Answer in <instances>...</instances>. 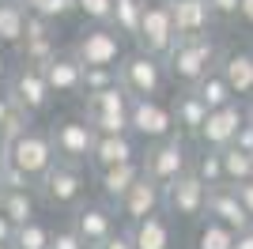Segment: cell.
<instances>
[{"instance_id":"6da1fadb","label":"cell","mask_w":253,"mask_h":249,"mask_svg":"<svg viewBox=\"0 0 253 249\" xmlns=\"http://www.w3.org/2000/svg\"><path fill=\"white\" fill-rule=\"evenodd\" d=\"M219 61H223V49H219V42L208 38V34H181L174 42V49L167 53L170 80L181 83V87H193L201 76L219 68Z\"/></svg>"},{"instance_id":"7a4b0ae2","label":"cell","mask_w":253,"mask_h":249,"mask_svg":"<svg viewBox=\"0 0 253 249\" xmlns=\"http://www.w3.org/2000/svg\"><path fill=\"white\" fill-rule=\"evenodd\" d=\"M117 72H121V87H125L132 98H159L170 83L167 61L155 57V53H144L140 45H136V53H125V57H121Z\"/></svg>"},{"instance_id":"3957f363","label":"cell","mask_w":253,"mask_h":249,"mask_svg":"<svg viewBox=\"0 0 253 249\" xmlns=\"http://www.w3.org/2000/svg\"><path fill=\"white\" fill-rule=\"evenodd\" d=\"M84 117L95 124L98 136L110 132H132V94L117 83L110 91L84 94Z\"/></svg>"},{"instance_id":"277c9868","label":"cell","mask_w":253,"mask_h":249,"mask_svg":"<svg viewBox=\"0 0 253 249\" xmlns=\"http://www.w3.org/2000/svg\"><path fill=\"white\" fill-rule=\"evenodd\" d=\"M193 151L189 147V136H167V140H155V144H148V155H144V174L151 177V181H159V185H170L174 177L189 174L193 170Z\"/></svg>"},{"instance_id":"5b68a950","label":"cell","mask_w":253,"mask_h":249,"mask_svg":"<svg viewBox=\"0 0 253 249\" xmlns=\"http://www.w3.org/2000/svg\"><path fill=\"white\" fill-rule=\"evenodd\" d=\"M42 189V200L57 211H76L84 204V193H87V174H84V163H64L57 159L53 170L38 181Z\"/></svg>"},{"instance_id":"8992f818","label":"cell","mask_w":253,"mask_h":249,"mask_svg":"<svg viewBox=\"0 0 253 249\" xmlns=\"http://www.w3.org/2000/svg\"><path fill=\"white\" fill-rule=\"evenodd\" d=\"M163 208H167L178 223H201V219L208 215V185H204L193 170L174 177L170 185H163Z\"/></svg>"},{"instance_id":"52a82bcc","label":"cell","mask_w":253,"mask_h":249,"mask_svg":"<svg viewBox=\"0 0 253 249\" xmlns=\"http://www.w3.org/2000/svg\"><path fill=\"white\" fill-rule=\"evenodd\" d=\"M125 34L117 31L114 23H91L84 27V34L76 38L72 53L80 57L84 64H102V68H117L121 57H125V45H121Z\"/></svg>"},{"instance_id":"ba28073f","label":"cell","mask_w":253,"mask_h":249,"mask_svg":"<svg viewBox=\"0 0 253 249\" xmlns=\"http://www.w3.org/2000/svg\"><path fill=\"white\" fill-rule=\"evenodd\" d=\"M8 155H11V163L19 166V170H27L34 181H42L53 170V163L61 159L57 155V144H53V132H38V128H27L23 136H15L8 144Z\"/></svg>"},{"instance_id":"9c48e42d","label":"cell","mask_w":253,"mask_h":249,"mask_svg":"<svg viewBox=\"0 0 253 249\" xmlns=\"http://www.w3.org/2000/svg\"><path fill=\"white\" fill-rule=\"evenodd\" d=\"M178 23H174V11H170V0H155L148 4L144 11V23H140V34H136V45L144 53H155L167 61V53L174 49V42H178Z\"/></svg>"},{"instance_id":"30bf717a","label":"cell","mask_w":253,"mask_h":249,"mask_svg":"<svg viewBox=\"0 0 253 249\" xmlns=\"http://www.w3.org/2000/svg\"><path fill=\"white\" fill-rule=\"evenodd\" d=\"M4 87H8V94L23 106V110H31V114H45L49 102H53V87H49V80H45V72L38 64L19 61V68L8 76Z\"/></svg>"},{"instance_id":"8fae6325","label":"cell","mask_w":253,"mask_h":249,"mask_svg":"<svg viewBox=\"0 0 253 249\" xmlns=\"http://www.w3.org/2000/svg\"><path fill=\"white\" fill-rule=\"evenodd\" d=\"M49 132H53V144H57V155H61L64 163L91 166V151H95L98 132L87 117H64V121L53 124Z\"/></svg>"},{"instance_id":"7c38bea8","label":"cell","mask_w":253,"mask_h":249,"mask_svg":"<svg viewBox=\"0 0 253 249\" xmlns=\"http://www.w3.org/2000/svg\"><path fill=\"white\" fill-rule=\"evenodd\" d=\"M178 132V117L174 106H163L159 98H132V136L144 144L167 140Z\"/></svg>"},{"instance_id":"4fadbf2b","label":"cell","mask_w":253,"mask_h":249,"mask_svg":"<svg viewBox=\"0 0 253 249\" xmlns=\"http://www.w3.org/2000/svg\"><path fill=\"white\" fill-rule=\"evenodd\" d=\"M246 121H250V102L246 98H234L231 106L211 110L204 128H201V136H197V147H231Z\"/></svg>"},{"instance_id":"5bb4252c","label":"cell","mask_w":253,"mask_h":249,"mask_svg":"<svg viewBox=\"0 0 253 249\" xmlns=\"http://www.w3.org/2000/svg\"><path fill=\"white\" fill-rule=\"evenodd\" d=\"M117 215H121V211H117L106 197H102V200H87V204H80V208L72 211V227L84 234L87 246L95 249L98 242H106V238L117 230Z\"/></svg>"},{"instance_id":"9a60e30c","label":"cell","mask_w":253,"mask_h":249,"mask_svg":"<svg viewBox=\"0 0 253 249\" xmlns=\"http://www.w3.org/2000/svg\"><path fill=\"white\" fill-rule=\"evenodd\" d=\"M208 215L223 219V223H227V227H234V230L253 227V215L246 211L242 197H238V189H234L231 181H223V185H211V189H208Z\"/></svg>"},{"instance_id":"2e32d148","label":"cell","mask_w":253,"mask_h":249,"mask_svg":"<svg viewBox=\"0 0 253 249\" xmlns=\"http://www.w3.org/2000/svg\"><path fill=\"white\" fill-rule=\"evenodd\" d=\"M42 72H45V80H49L53 94H84V72H87V64L80 61L72 49L57 53L49 64H42Z\"/></svg>"},{"instance_id":"e0dca14e","label":"cell","mask_w":253,"mask_h":249,"mask_svg":"<svg viewBox=\"0 0 253 249\" xmlns=\"http://www.w3.org/2000/svg\"><path fill=\"white\" fill-rule=\"evenodd\" d=\"M128 227H132L136 249H174V215L167 208H159V211L128 223Z\"/></svg>"},{"instance_id":"ac0fdd59","label":"cell","mask_w":253,"mask_h":249,"mask_svg":"<svg viewBox=\"0 0 253 249\" xmlns=\"http://www.w3.org/2000/svg\"><path fill=\"white\" fill-rule=\"evenodd\" d=\"M159 208H163V185H159V181H151V177L144 174L136 185L121 197L117 211H121V219H125V223H136V219L151 215V211H159Z\"/></svg>"},{"instance_id":"d6986e66","label":"cell","mask_w":253,"mask_h":249,"mask_svg":"<svg viewBox=\"0 0 253 249\" xmlns=\"http://www.w3.org/2000/svg\"><path fill=\"white\" fill-rule=\"evenodd\" d=\"M95 177H98V193L117 208V204H121V197L136 185L140 177H144V159H132V163H117V166H106V170H95Z\"/></svg>"},{"instance_id":"ffe728a7","label":"cell","mask_w":253,"mask_h":249,"mask_svg":"<svg viewBox=\"0 0 253 249\" xmlns=\"http://www.w3.org/2000/svg\"><path fill=\"white\" fill-rule=\"evenodd\" d=\"M132 159H144L132 144V132H110L95 140V151H91V166L95 170H106V166L117 163H132Z\"/></svg>"},{"instance_id":"44dd1931","label":"cell","mask_w":253,"mask_h":249,"mask_svg":"<svg viewBox=\"0 0 253 249\" xmlns=\"http://www.w3.org/2000/svg\"><path fill=\"white\" fill-rule=\"evenodd\" d=\"M170 11H174L178 34H208L219 23L208 0H170Z\"/></svg>"},{"instance_id":"7402d4cb","label":"cell","mask_w":253,"mask_h":249,"mask_svg":"<svg viewBox=\"0 0 253 249\" xmlns=\"http://www.w3.org/2000/svg\"><path fill=\"white\" fill-rule=\"evenodd\" d=\"M219 72L227 76L231 91L238 94V98H246V102H250V98H253V49H234V53H223Z\"/></svg>"},{"instance_id":"603a6c76","label":"cell","mask_w":253,"mask_h":249,"mask_svg":"<svg viewBox=\"0 0 253 249\" xmlns=\"http://www.w3.org/2000/svg\"><path fill=\"white\" fill-rule=\"evenodd\" d=\"M208 106H204V98L193 87H185V91L174 98V117H178V132L181 136H189V140H197L204 128V121H208Z\"/></svg>"},{"instance_id":"cb8c5ba5","label":"cell","mask_w":253,"mask_h":249,"mask_svg":"<svg viewBox=\"0 0 253 249\" xmlns=\"http://www.w3.org/2000/svg\"><path fill=\"white\" fill-rule=\"evenodd\" d=\"M31 117L34 114H31V110H23V106L11 98L8 87L0 91V140H4V144H11L15 136L27 132V128H31Z\"/></svg>"},{"instance_id":"d4e9b609","label":"cell","mask_w":253,"mask_h":249,"mask_svg":"<svg viewBox=\"0 0 253 249\" xmlns=\"http://www.w3.org/2000/svg\"><path fill=\"white\" fill-rule=\"evenodd\" d=\"M27 15L23 0H0V45H19L27 38Z\"/></svg>"},{"instance_id":"484cf974","label":"cell","mask_w":253,"mask_h":249,"mask_svg":"<svg viewBox=\"0 0 253 249\" xmlns=\"http://www.w3.org/2000/svg\"><path fill=\"white\" fill-rule=\"evenodd\" d=\"M0 211L11 223L38 219V197H34V189H0Z\"/></svg>"},{"instance_id":"4316f807","label":"cell","mask_w":253,"mask_h":249,"mask_svg":"<svg viewBox=\"0 0 253 249\" xmlns=\"http://www.w3.org/2000/svg\"><path fill=\"white\" fill-rule=\"evenodd\" d=\"M234 242H238V230L234 227H227V223L215 219V215H204L201 227H197L193 249H234Z\"/></svg>"},{"instance_id":"83f0119b","label":"cell","mask_w":253,"mask_h":249,"mask_svg":"<svg viewBox=\"0 0 253 249\" xmlns=\"http://www.w3.org/2000/svg\"><path fill=\"white\" fill-rule=\"evenodd\" d=\"M193 91H197V94L204 98V106H208V110H219V106H231L234 98H238V94L231 91V83H227V76H223L219 68H211L208 76H201V80L193 83Z\"/></svg>"},{"instance_id":"f1b7e54d","label":"cell","mask_w":253,"mask_h":249,"mask_svg":"<svg viewBox=\"0 0 253 249\" xmlns=\"http://www.w3.org/2000/svg\"><path fill=\"white\" fill-rule=\"evenodd\" d=\"M193 174L201 177L204 185H223L227 181V170H223V147H197L193 155Z\"/></svg>"},{"instance_id":"f546056e","label":"cell","mask_w":253,"mask_h":249,"mask_svg":"<svg viewBox=\"0 0 253 249\" xmlns=\"http://www.w3.org/2000/svg\"><path fill=\"white\" fill-rule=\"evenodd\" d=\"M144 11H148V0H114V27L125 38H132L136 42V34H140V23H144Z\"/></svg>"},{"instance_id":"4dcf8cb0","label":"cell","mask_w":253,"mask_h":249,"mask_svg":"<svg viewBox=\"0 0 253 249\" xmlns=\"http://www.w3.org/2000/svg\"><path fill=\"white\" fill-rule=\"evenodd\" d=\"M223 170H227V181L231 185H242L253 177V155L242 151V147H223Z\"/></svg>"},{"instance_id":"1f68e13d","label":"cell","mask_w":253,"mask_h":249,"mask_svg":"<svg viewBox=\"0 0 253 249\" xmlns=\"http://www.w3.org/2000/svg\"><path fill=\"white\" fill-rule=\"evenodd\" d=\"M15 249H49L53 246V230L45 227L42 219H31V223H19L15 230Z\"/></svg>"},{"instance_id":"d6a6232c","label":"cell","mask_w":253,"mask_h":249,"mask_svg":"<svg viewBox=\"0 0 253 249\" xmlns=\"http://www.w3.org/2000/svg\"><path fill=\"white\" fill-rule=\"evenodd\" d=\"M57 53H61V49H57V42H53V38H23V42H19V61L38 64V68H42V64H49Z\"/></svg>"},{"instance_id":"836d02e7","label":"cell","mask_w":253,"mask_h":249,"mask_svg":"<svg viewBox=\"0 0 253 249\" xmlns=\"http://www.w3.org/2000/svg\"><path fill=\"white\" fill-rule=\"evenodd\" d=\"M121 83V72L117 68H102V64H87L84 72V94H95V91H110Z\"/></svg>"},{"instance_id":"e575fe53","label":"cell","mask_w":253,"mask_h":249,"mask_svg":"<svg viewBox=\"0 0 253 249\" xmlns=\"http://www.w3.org/2000/svg\"><path fill=\"white\" fill-rule=\"evenodd\" d=\"M80 15L87 23H110L114 19V0H80Z\"/></svg>"},{"instance_id":"d590c367","label":"cell","mask_w":253,"mask_h":249,"mask_svg":"<svg viewBox=\"0 0 253 249\" xmlns=\"http://www.w3.org/2000/svg\"><path fill=\"white\" fill-rule=\"evenodd\" d=\"M38 11H42L45 19H53V23H64L68 15H76V11H80V0H45Z\"/></svg>"},{"instance_id":"8d00e7d4","label":"cell","mask_w":253,"mask_h":249,"mask_svg":"<svg viewBox=\"0 0 253 249\" xmlns=\"http://www.w3.org/2000/svg\"><path fill=\"white\" fill-rule=\"evenodd\" d=\"M49 249H91L84 242V234L76 227H61V230H53V246Z\"/></svg>"},{"instance_id":"74e56055","label":"cell","mask_w":253,"mask_h":249,"mask_svg":"<svg viewBox=\"0 0 253 249\" xmlns=\"http://www.w3.org/2000/svg\"><path fill=\"white\" fill-rule=\"evenodd\" d=\"M53 31H57V23L45 19L42 11H31V15H27V38H53Z\"/></svg>"},{"instance_id":"f35d334b","label":"cell","mask_w":253,"mask_h":249,"mask_svg":"<svg viewBox=\"0 0 253 249\" xmlns=\"http://www.w3.org/2000/svg\"><path fill=\"white\" fill-rule=\"evenodd\" d=\"M95 249H136V238H132V227H117L106 242H98Z\"/></svg>"},{"instance_id":"ab89813d","label":"cell","mask_w":253,"mask_h":249,"mask_svg":"<svg viewBox=\"0 0 253 249\" xmlns=\"http://www.w3.org/2000/svg\"><path fill=\"white\" fill-rule=\"evenodd\" d=\"M215 19L219 23H231V19H242V0H208Z\"/></svg>"},{"instance_id":"60d3db41","label":"cell","mask_w":253,"mask_h":249,"mask_svg":"<svg viewBox=\"0 0 253 249\" xmlns=\"http://www.w3.org/2000/svg\"><path fill=\"white\" fill-rule=\"evenodd\" d=\"M234 147H242V151H250L253 155V117L238 128V136H234Z\"/></svg>"},{"instance_id":"b9f144b4","label":"cell","mask_w":253,"mask_h":249,"mask_svg":"<svg viewBox=\"0 0 253 249\" xmlns=\"http://www.w3.org/2000/svg\"><path fill=\"white\" fill-rule=\"evenodd\" d=\"M15 230H19V223H11L4 211H0V246H8V242H15Z\"/></svg>"},{"instance_id":"7bdbcfd3","label":"cell","mask_w":253,"mask_h":249,"mask_svg":"<svg viewBox=\"0 0 253 249\" xmlns=\"http://www.w3.org/2000/svg\"><path fill=\"white\" fill-rule=\"evenodd\" d=\"M234 189H238V197H242L246 211L253 215V177H250V181H242V185H234Z\"/></svg>"},{"instance_id":"ee69618b","label":"cell","mask_w":253,"mask_h":249,"mask_svg":"<svg viewBox=\"0 0 253 249\" xmlns=\"http://www.w3.org/2000/svg\"><path fill=\"white\" fill-rule=\"evenodd\" d=\"M234 249H253V227L238 230V242H234Z\"/></svg>"},{"instance_id":"f6af8a7d","label":"cell","mask_w":253,"mask_h":249,"mask_svg":"<svg viewBox=\"0 0 253 249\" xmlns=\"http://www.w3.org/2000/svg\"><path fill=\"white\" fill-rule=\"evenodd\" d=\"M242 23L253 27V0H242Z\"/></svg>"},{"instance_id":"bcb514c9","label":"cell","mask_w":253,"mask_h":249,"mask_svg":"<svg viewBox=\"0 0 253 249\" xmlns=\"http://www.w3.org/2000/svg\"><path fill=\"white\" fill-rule=\"evenodd\" d=\"M11 163V155H8V144H4V140H0V174H4V166Z\"/></svg>"},{"instance_id":"7dc6e473","label":"cell","mask_w":253,"mask_h":249,"mask_svg":"<svg viewBox=\"0 0 253 249\" xmlns=\"http://www.w3.org/2000/svg\"><path fill=\"white\" fill-rule=\"evenodd\" d=\"M8 57H4V49H0V83H8Z\"/></svg>"},{"instance_id":"c3c4849f","label":"cell","mask_w":253,"mask_h":249,"mask_svg":"<svg viewBox=\"0 0 253 249\" xmlns=\"http://www.w3.org/2000/svg\"><path fill=\"white\" fill-rule=\"evenodd\" d=\"M42 4H45V0H23V8H27V11H38Z\"/></svg>"},{"instance_id":"681fc988","label":"cell","mask_w":253,"mask_h":249,"mask_svg":"<svg viewBox=\"0 0 253 249\" xmlns=\"http://www.w3.org/2000/svg\"><path fill=\"white\" fill-rule=\"evenodd\" d=\"M0 249H15V246H11V242H8V246H0Z\"/></svg>"},{"instance_id":"f907efd6","label":"cell","mask_w":253,"mask_h":249,"mask_svg":"<svg viewBox=\"0 0 253 249\" xmlns=\"http://www.w3.org/2000/svg\"><path fill=\"white\" fill-rule=\"evenodd\" d=\"M250 117H253V98H250Z\"/></svg>"}]
</instances>
